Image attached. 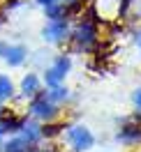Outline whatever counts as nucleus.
<instances>
[{"instance_id":"obj_4","label":"nucleus","mask_w":141,"mask_h":152,"mask_svg":"<svg viewBox=\"0 0 141 152\" xmlns=\"http://www.w3.org/2000/svg\"><path fill=\"white\" fill-rule=\"evenodd\" d=\"M97 39V32H95V26L90 21H83L79 28L74 30V42L79 48H90Z\"/></svg>"},{"instance_id":"obj_7","label":"nucleus","mask_w":141,"mask_h":152,"mask_svg":"<svg viewBox=\"0 0 141 152\" xmlns=\"http://www.w3.org/2000/svg\"><path fill=\"white\" fill-rule=\"evenodd\" d=\"M116 141L123 143V145L141 143V124H125V127H120V132L116 134Z\"/></svg>"},{"instance_id":"obj_1","label":"nucleus","mask_w":141,"mask_h":152,"mask_svg":"<svg viewBox=\"0 0 141 152\" xmlns=\"http://www.w3.org/2000/svg\"><path fill=\"white\" fill-rule=\"evenodd\" d=\"M65 141L74 152H88L95 145V136L86 124H69L65 129Z\"/></svg>"},{"instance_id":"obj_12","label":"nucleus","mask_w":141,"mask_h":152,"mask_svg":"<svg viewBox=\"0 0 141 152\" xmlns=\"http://www.w3.org/2000/svg\"><path fill=\"white\" fill-rule=\"evenodd\" d=\"M14 97V83L7 74H0V102H7Z\"/></svg>"},{"instance_id":"obj_2","label":"nucleus","mask_w":141,"mask_h":152,"mask_svg":"<svg viewBox=\"0 0 141 152\" xmlns=\"http://www.w3.org/2000/svg\"><path fill=\"white\" fill-rule=\"evenodd\" d=\"M28 111H30L32 118H37L42 122H51V120L58 115V104H53V102L49 99L47 92H37V95L30 99Z\"/></svg>"},{"instance_id":"obj_11","label":"nucleus","mask_w":141,"mask_h":152,"mask_svg":"<svg viewBox=\"0 0 141 152\" xmlns=\"http://www.w3.org/2000/svg\"><path fill=\"white\" fill-rule=\"evenodd\" d=\"M21 124H23V118H16V115H0V138H5L7 134H19Z\"/></svg>"},{"instance_id":"obj_17","label":"nucleus","mask_w":141,"mask_h":152,"mask_svg":"<svg viewBox=\"0 0 141 152\" xmlns=\"http://www.w3.org/2000/svg\"><path fill=\"white\" fill-rule=\"evenodd\" d=\"M137 44H139V48H141V30L137 32Z\"/></svg>"},{"instance_id":"obj_15","label":"nucleus","mask_w":141,"mask_h":152,"mask_svg":"<svg viewBox=\"0 0 141 152\" xmlns=\"http://www.w3.org/2000/svg\"><path fill=\"white\" fill-rule=\"evenodd\" d=\"M42 7H49V5H56V2H60V0H37Z\"/></svg>"},{"instance_id":"obj_19","label":"nucleus","mask_w":141,"mask_h":152,"mask_svg":"<svg viewBox=\"0 0 141 152\" xmlns=\"http://www.w3.org/2000/svg\"><path fill=\"white\" fill-rule=\"evenodd\" d=\"M0 148H2V143H0Z\"/></svg>"},{"instance_id":"obj_14","label":"nucleus","mask_w":141,"mask_h":152,"mask_svg":"<svg viewBox=\"0 0 141 152\" xmlns=\"http://www.w3.org/2000/svg\"><path fill=\"white\" fill-rule=\"evenodd\" d=\"M132 102H134V106L141 111V88L139 90H134V95H132Z\"/></svg>"},{"instance_id":"obj_5","label":"nucleus","mask_w":141,"mask_h":152,"mask_svg":"<svg viewBox=\"0 0 141 152\" xmlns=\"http://www.w3.org/2000/svg\"><path fill=\"white\" fill-rule=\"evenodd\" d=\"M42 37L47 39V42H63L67 37V23L65 19H58V21H49V26L42 30Z\"/></svg>"},{"instance_id":"obj_6","label":"nucleus","mask_w":141,"mask_h":152,"mask_svg":"<svg viewBox=\"0 0 141 152\" xmlns=\"http://www.w3.org/2000/svg\"><path fill=\"white\" fill-rule=\"evenodd\" d=\"M0 152H35V145H32L28 138H23L21 134H14L12 138L2 141Z\"/></svg>"},{"instance_id":"obj_10","label":"nucleus","mask_w":141,"mask_h":152,"mask_svg":"<svg viewBox=\"0 0 141 152\" xmlns=\"http://www.w3.org/2000/svg\"><path fill=\"white\" fill-rule=\"evenodd\" d=\"M19 134L23 136V138H28L32 145H37V143L44 138V136H42V124L32 122V120H23V124H21Z\"/></svg>"},{"instance_id":"obj_9","label":"nucleus","mask_w":141,"mask_h":152,"mask_svg":"<svg viewBox=\"0 0 141 152\" xmlns=\"http://www.w3.org/2000/svg\"><path fill=\"white\" fill-rule=\"evenodd\" d=\"M21 95L23 97H28V99H32V97L37 95V92H42V81H39V76L37 74H26L23 78H21Z\"/></svg>"},{"instance_id":"obj_16","label":"nucleus","mask_w":141,"mask_h":152,"mask_svg":"<svg viewBox=\"0 0 141 152\" xmlns=\"http://www.w3.org/2000/svg\"><path fill=\"white\" fill-rule=\"evenodd\" d=\"M35 152H60L56 148H35Z\"/></svg>"},{"instance_id":"obj_3","label":"nucleus","mask_w":141,"mask_h":152,"mask_svg":"<svg viewBox=\"0 0 141 152\" xmlns=\"http://www.w3.org/2000/svg\"><path fill=\"white\" fill-rule=\"evenodd\" d=\"M69 67H72L69 58H67V56H58L56 60H53V65H51L47 72H44V83H47L49 88L60 86V83L65 81V76H67V72H69Z\"/></svg>"},{"instance_id":"obj_13","label":"nucleus","mask_w":141,"mask_h":152,"mask_svg":"<svg viewBox=\"0 0 141 152\" xmlns=\"http://www.w3.org/2000/svg\"><path fill=\"white\" fill-rule=\"evenodd\" d=\"M47 97L53 102V104H63V102H67L69 92H67V88H65V86H53V88H49Z\"/></svg>"},{"instance_id":"obj_18","label":"nucleus","mask_w":141,"mask_h":152,"mask_svg":"<svg viewBox=\"0 0 141 152\" xmlns=\"http://www.w3.org/2000/svg\"><path fill=\"white\" fill-rule=\"evenodd\" d=\"M0 115H2V106H0Z\"/></svg>"},{"instance_id":"obj_8","label":"nucleus","mask_w":141,"mask_h":152,"mask_svg":"<svg viewBox=\"0 0 141 152\" xmlns=\"http://www.w3.org/2000/svg\"><path fill=\"white\" fill-rule=\"evenodd\" d=\"M26 58H28V51L23 46H19V44H7V51L2 53V60L7 62L10 67H21L23 62H26Z\"/></svg>"}]
</instances>
